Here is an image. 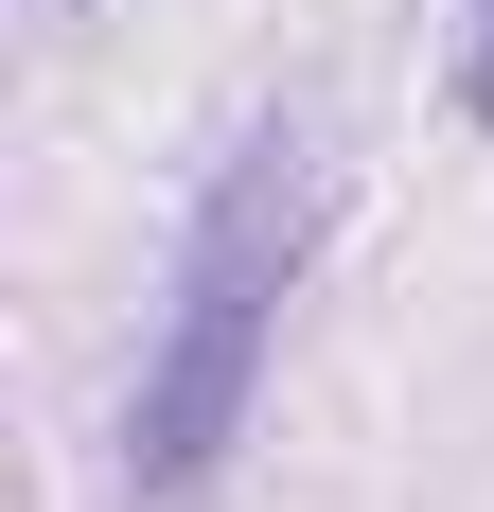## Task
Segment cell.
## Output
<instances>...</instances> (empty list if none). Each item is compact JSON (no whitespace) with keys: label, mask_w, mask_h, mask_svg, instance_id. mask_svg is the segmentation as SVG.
I'll return each mask as SVG.
<instances>
[{"label":"cell","mask_w":494,"mask_h":512,"mask_svg":"<svg viewBox=\"0 0 494 512\" xmlns=\"http://www.w3.org/2000/svg\"><path fill=\"white\" fill-rule=\"evenodd\" d=\"M318 248V124H247L195 195V248H177V318L142 354V407H124V477L142 495H195L230 460L247 389H265V336H283V283Z\"/></svg>","instance_id":"cell-1"},{"label":"cell","mask_w":494,"mask_h":512,"mask_svg":"<svg viewBox=\"0 0 494 512\" xmlns=\"http://www.w3.org/2000/svg\"><path fill=\"white\" fill-rule=\"evenodd\" d=\"M477 106H494V18H477Z\"/></svg>","instance_id":"cell-2"}]
</instances>
